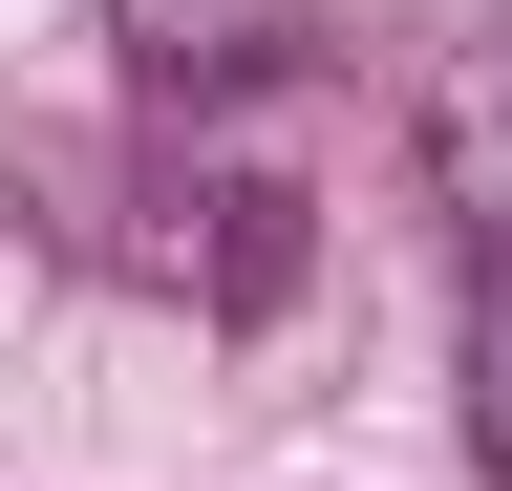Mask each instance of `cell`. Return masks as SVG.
I'll list each match as a JSON object with an SVG mask.
<instances>
[{
    "label": "cell",
    "mask_w": 512,
    "mask_h": 491,
    "mask_svg": "<svg viewBox=\"0 0 512 491\" xmlns=\"http://www.w3.org/2000/svg\"><path fill=\"white\" fill-rule=\"evenodd\" d=\"M427 193L470 235H512V43H470V65L427 86Z\"/></svg>",
    "instance_id": "7a4b0ae2"
},
{
    "label": "cell",
    "mask_w": 512,
    "mask_h": 491,
    "mask_svg": "<svg viewBox=\"0 0 512 491\" xmlns=\"http://www.w3.org/2000/svg\"><path fill=\"white\" fill-rule=\"evenodd\" d=\"M192 214H214V299H235V321H256V299H299V193H278V171H214Z\"/></svg>",
    "instance_id": "3957f363"
},
{
    "label": "cell",
    "mask_w": 512,
    "mask_h": 491,
    "mask_svg": "<svg viewBox=\"0 0 512 491\" xmlns=\"http://www.w3.org/2000/svg\"><path fill=\"white\" fill-rule=\"evenodd\" d=\"M470 449L512 491V235H491V278H470Z\"/></svg>",
    "instance_id": "277c9868"
},
{
    "label": "cell",
    "mask_w": 512,
    "mask_h": 491,
    "mask_svg": "<svg viewBox=\"0 0 512 491\" xmlns=\"http://www.w3.org/2000/svg\"><path fill=\"white\" fill-rule=\"evenodd\" d=\"M107 43H128L150 107H256V86L320 43V0H107Z\"/></svg>",
    "instance_id": "6da1fadb"
}]
</instances>
